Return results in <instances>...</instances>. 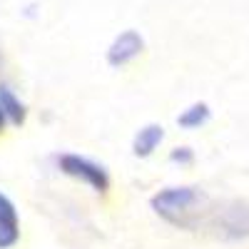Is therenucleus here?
Wrapping results in <instances>:
<instances>
[{
    "mask_svg": "<svg viewBox=\"0 0 249 249\" xmlns=\"http://www.w3.org/2000/svg\"><path fill=\"white\" fill-rule=\"evenodd\" d=\"M207 197L197 187H167L152 197V210L179 230H192L199 222V204Z\"/></svg>",
    "mask_w": 249,
    "mask_h": 249,
    "instance_id": "nucleus-1",
    "label": "nucleus"
},
{
    "mask_svg": "<svg viewBox=\"0 0 249 249\" xmlns=\"http://www.w3.org/2000/svg\"><path fill=\"white\" fill-rule=\"evenodd\" d=\"M57 167H60L62 175L85 182L88 187H92V190L100 192V195L110 190V175H107V170L102 167L100 162L90 160V157H82V155H75V152H65V155L57 157Z\"/></svg>",
    "mask_w": 249,
    "mask_h": 249,
    "instance_id": "nucleus-2",
    "label": "nucleus"
},
{
    "mask_svg": "<svg viewBox=\"0 0 249 249\" xmlns=\"http://www.w3.org/2000/svg\"><path fill=\"white\" fill-rule=\"evenodd\" d=\"M142 50H144L142 35L137 30H124L110 43L107 62H110V68H124V65H130L135 57H140Z\"/></svg>",
    "mask_w": 249,
    "mask_h": 249,
    "instance_id": "nucleus-3",
    "label": "nucleus"
},
{
    "mask_svg": "<svg viewBox=\"0 0 249 249\" xmlns=\"http://www.w3.org/2000/svg\"><path fill=\"white\" fill-rule=\"evenodd\" d=\"M20 239V219L18 210L8 195L0 192V249H10Z\"/></svg>",
    "mask_w": 249,
    "mask_h": 249,
    "instance_id": "nucleus-4",
    "label": "nucleus"
},
{
    "mask_svg": "<svg viewBox=\"0 0 249 249\" xmlns=\"http://www.w3.org/2000/svg\"><path fill=\"white\" fill-rule=\"evenodd\" d=\"M164 140V127L162 124H144L137 130L135 140H132V152L135 157H150Z\"/></svg>",
    "mask_w": 249,
    "mask_h": 249,
    "instance_id": "nucleus-5",
    "label": "nucleus"
},
{
    "mask_svg": "<svg viewBox=\"0 0 249 249\" xmlns=\"http://www.w3.org/2000/svg\"><path fill=\"white\" fill-rule=\"evenodd\" d=\"M0 107H3L5 117L13 122V124H23L25 122V105H23V100H20L8 85H0Z\"/></svg>",
    "mask_w": 249,
    "mask_h": 249,
    "instance_id": "nucleus-6",
    "label": "nucleus"
},
{
    "mask_svg": "<svg viewBox=\"0 0 249 249\" xmlns=\"http://www.w3.org/2000/svg\"><path fill=\"white\" fill-rule=\"evenodd\" d=\"M210 117H212L210 105H207V102H195V105H190L177 117V124L182 130H199L210 122Z\"/></svg>",
    "mask_w": 249,
    "mask_h": 249,
    "instance_id": "nucleus-7",
    "label": "nucleus"
},
{
    "mask_svg": "<svg viewBox=\"0 0 249 249\" xmlns=\"http://www.w3.org/2000/svg\"><path fill=\"white\" fill-rule=\"evenodd\" d=\"M170 162L179 164V167H187V164H192L195 162V152L190 147H175L170 152Z\"/></svg>",
    "mask_w": 249,
    "mask_h": 249,
    "instance_id": "nucleus-8",
    "label": "nucleus"
},
{
    "mask_svg": "<svg viewBox=\"0 0 249 249\" xmlns=\"http://www.w3.org/2000/svg\"><path fill=\"white\" fill-rule=\"evenodd\" d=\"M5 120H8V117H5L3 107H0V132H3V127H5Z\"/></svg>",
    "mask_w": 249,
    "mask_h": 249,
    "instance_id": "nucleus-9",
    "label": "nucleus"
}]
</instances>
